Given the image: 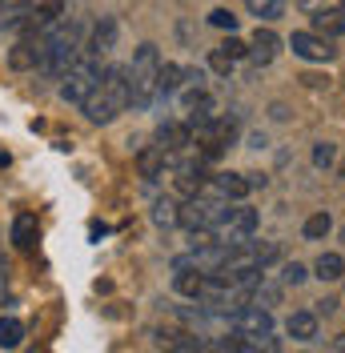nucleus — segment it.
<instances>
[{
    "mask_svg": "<svg viewBox=\"0 0 345 353\" xmlns=\"http://www.w3.org/2000/svg\"><path fill=\"white\" fill-rule=\"evenodd\" d=\"M44 48H48V32H32V37H17L12 52H8V65L17 72H28V68H41Z\"/></svg>",
    "mask_w": 345,
    "mask_h": 353,
    "instance_id": "7",
    "label": "nucleus"
},
{
    "mask_svg": "<svg viewBox=\"0 0 345 353\" xmlns=\"http://www.w3.org/2000/svg\"><path fill=\"white\" fill-rule=\"evenodd\" d=\"M313 32L317 37H345V8H317L313 12Z\"/></svg>",
    "mask_w": 345,
    "mask_h": 353,
    "instance_id": "13",
    "label": "nucleus"
},
{
    "mask_svg": "<svg viewBox=\"0 0 345 353\" xmlns=\"http://www.w3.org/2000/svg\"><path fill=\"white\" fill-rule=\"evenodd\" d=\"M333 350H337V353H345V333H337V337H333Z\"/></svg>",
    "mask_w": 345,
    "mask_h": 353,
    "instance_id": "32",
    "label": "nucleus"
},
{
    "mask_svg": "<svg viewBox=\"0 0 345 353\" xmlns=\"http://www.w3.org/2000/svg\"><path fill=\"white\" fill-rule=\"evenodd\" d=\"M333 161H337V149H333L329 141L313 145V165H317V169H333Z\"/></svg>",
    "mask_w": 345,
    "mask_h": 353,
    "instance_id": "27",
    "label": "nucleus"
},
{
    "mask_svg": "<svg viewBox=\"0 0 345 353\" xmlns=\"http://www.w3.org/2000/svg\"><path fill=\"white\" fill-rule=\"evenodd\" d=\"M189 145H193V129H189L185 121H165V125H157V149L181 153V149H189Z\"/></svg>",
    "mask_w": 345,
    "mask_h": 353,
    "instance_id": "10",
    "label": "nucleus"
},
{
    "mask_svg": "<svg viewBox=\"0 0 345 353\" xmlns=\"http://www.w3.org/2000/svg\"><path fill=\"white\" fill-rule=\"evenodd\" d=\"M12 245L21 253H28L37 245V217L32 213H17V221H12Z\"/></svg>",
    "mask_w": 345,
    "mask_h": 353,
    "instance_id": "17",
    "label": "nucleus"
},
{
    "mask_svg": "<svg viewBox=\"0 0 345 353\" xmlns=\"http://www.w3.org/2000/svg\"><path fill=\"white\" fill-rule=\"evenodd\" d=\"M28 4H37V0H0L4 12H8V8H28Z\"/></svg>",
    "mask_w": 345,
    "mask_h": 353,
    "instance_id": "30",
    "label": "nucleus"
},
{
    "mask_svg": "<svg viewBox=\"0 0 345 353\" xmlns=\"http://www.w3.org/2000/svg\"><path fill=\"white\" fill-rule=\"evenodd\" d=\"M81 24L77 21H61L57 28H48V48H44V61H41V72L48 81H61L68 68L81 61Z\"/></svg>",
    "mask_w": 345,
    "mask_h": 353,
    "instance_id": "2",
    "label": "nucleus"
},
{
    "mask_svg": "<svg viewBox=\"0 0 345 353\" xmlns=\"http://www.w3.org/2000/svg\"><path fill=\"white\" fill-rule=\"evenodd\" d=\"M101 61L97 57H88V52H81V61L68 68L65 77H61V101H68V105H81L88 92H92V85L101 81Z\"/></svg>",
    "mask_w": 345,
    "mask_h": 353,
    "instance_id": "5",
    "label": "nucleus"
},
{
    "mask_svg": "<svg viewBox=\"0 0 345 353\" xmlns=\"http://www.w3.org/2000/svg\"><path fill=\"white\" fill-rule=\"evenodd\" d=\"M209 24L221 28V32H233V28H237V17H233V8H213V12H209Z\"/></svg>",
    "mask_w": 345,
    "mask_h": 353,
    "instance_id": "26",
    "label": "nucleus"
},
{
    "mask_svg": "<svg viewBox=\"0 0 345 353\" xmlns=\"http://www.w3.org/2000/svg\"><path fill=\"white\" fill-rule=\"evenodd\" d=\"M281 281H285V285H305V281H309V269H305L302 261H289L281 269Z\"/></svg>",
    "mask_w": 345,
    "mask_h": 353,
    "instance_id": "25",
    "label": "nucleus"
},
{
    "mask_svg": "<svg viewBox=\"0 0 345 353\" xmlns=\"http://www.w3.org/2000/svg\"><path fill=\"white\" fill-rule=\"evenodd\" d=\"M221 52H225V57H233V61H245V57H249V44L241 41V37H233V32H229V41L221 44Z\"/></svg>",
    "mask_w": 345,
    "mask_h": 353,
    "instance_id": "28",
    "label": "nucleus"
},
{
    "mask_svg": "<svg viewBox=\"0 0 345 353\" xmlns=\"http://www.w3.org/2000/svg\"><path fill=\"white\" fill-rule=\"evenodd\" d=\"M217 193L225 201H245L253 193V181H249V173H221L217 176Z\"/></svg>",
    "mask_w": 345,
    "mask_h": 353,
    "instance_id": "15",
    "label": "nucleus"
},
{
    "mask_svg": "<svg viewBox=\"0 0 345 353\" xmlns=\"http://www.w3.org/2000/svg\"><path fill=\"white\" fill-rule=\"evenodd\" d=\"M342 176H345V165H342Z\"/></svg>",
    "mask_w": 345,
    "mask_h": 353,
    "instance_id": "34",
    "label": "nucleus"
},
{
    "mask_svg": "<svg viewBox=\"0 0 345 353\" xmlns=\"http://www.w3.org/2000/svg\"><path fill=\"white\" fill-rule=\"evenodd\" d=\"M157 68H161V52L157 44H141L132 52V65H125L129 77V105L132 109H149L157 101Z\"/></svg>",
    "mask_w": 345,
    "mask_h": 353,
    "instance_id": "4",
    "label": "nucleus"
},
{
    "mask_svg": "<svg viewBox=\"0 0 345 353\" xmlns=\"http://www.w3.org/2000/svg\"><path fill=\"white\" fill-rule=\"evenodd\" d=\"M289 48H293L302 61H322V65L337 57L333 41H329V37H317V32H293V37H289Z\"/></svg>",
    "mask_w": 345,
    "mask_h": 353,
    "instance_id": "8",
    "label": "nucleus"
},
{
    "mask_svg": "<svg viewBox=\"0 0 345 353\" xmlns=\"http://www.w3.org/2000/svg\"><path fill=\"white\" fill-rule=\"evenodd\" d=\"M245 8L257 17V21H277L285 12V0H245Z\"/></svg>",
    "mask_w": 345,
    "mask_h": 353,
    "instance_id": "22",
    "label": "nucleus"
},
{
    "mask_svg": "<svg viewBox=\"0 0 345 353\" xmlns=\"http://www.w3.org/2000/svg\"><path fill=\"white\" fill-rule=\"evenodd\" d=\"M177 92H181V65L161 61V68H157V101L161 97H177Z\"/></svg>",
    "mask_w": 345,
    "mask_h": 353,
    "instance_id": "18",
    "label": "nucleus"
},
{
    "mask_svg": "<svg viewBox=\"0 0 345 353\" xmlns=\"http://www.w3.org/2000/svg\"><path fill=\"white\" fill-rule=\"evenodd\" d=\"M117 32H121V28H117V17H101V21L88 28L85 52H88V57H97V61H101V57H108V52L117 48Z\"/></svg>",
    "mask_w": 345,
    "mask_h": 353,
    "instance_id": "9",
    "label": "nucleus"
},
{
    "mask_svg": "<svg viewBox=\"0 0 345 353\" xmlns=\"http://www.w3.org/2000/svg\"><path fill=\"white\" fill-rule=\"evenodd\" d=\"M24 341V325L17 317H0V350H17Z\"/></svg>",
    "mask_w": 345,
    "mask_h": 353,
    "instance_id": "21",
    "label": "nucleus"
},
{
    "mask_svg": "<svg viewBox=\"0 0 345 353\" xmlns=\"http://www.w3.org/2000/svg\"><path fill=\"white\" fill-rule=\"evenodd\" d=\"M165 165H169V153H165V149H157V145H149V149H137V169H141V176H145V181L165 176Z\"/></svg>",
    "mask_w": 345,
    "mask_h": 353,
    "instance_id": "14",
    "label": "nucleus"
},
{
    "mask_svg": "<svg viewBox=\"0 0 345 353\" xmlns=\"http://www.w3.org/2000/svg\"><path fill=\"white\" fill-rule=\"evenodd\" d=\"M233 65H237V61H233V57H225L221 48H213V52H209V68H213V72H221V77H229V72H233Z\"/></svg>",
    "mask_w": 345,
    "mask_h": 353,
    "instance_id": "29",
    "label": "nucleus"
},
{
    "mask_svg": "<svg viewBox=\"0 0 345 353\" xmlns=\"http://www.w3.org/2000/svg\"><path fill=\"white\" fill-rule=\"evenodd\" d=\"M337 8H345V0H342V4H337Z\"/></svg>",
    "mask_w": 345,
    "mask_h": 353,
    "instance_id": "33",
    "label": "nucleus"
},
{
    "mask_svg": "<svg viewBox=\"0 0 345 353\" xmlns=\"http://www.w3.org/2000/svg\"><path fill=\"white\" fill-rule=\"evenodd\" d=\"M277 48H281L277 32H273V28H257L253 41H249V61H253V65H273Z\"/></svg>",
    "mask_w": 345,
    "mask_h": 353,
    "instance_id": "11",
    "label": "nucleus"
},
{
    "mask_svg": "<svg viewBox=\"0 0 345 353\" xmlns=\"http://www.w3.org/2000/svg\"><path fill=\"white\" fill-rule=\"evenodd\" d=\"M152 221H157L161 229H172V225H177V201H172V197H161L157 205H152Z\"/></svg>",
    "mask_w": 345,
    "mask_h": 353,
    "instance_id": "23",
    "label": "nucleus"
},
{
    "mask_svg": "<svg viewBox=\"0 0 345 353\" xmlns=\"http://www.w3.org/2000/svg\"><path fill=\"white\" fill-rule=\"evenodd\" d=\"M68 17V4L65 0H37L28 8H8L0 28L12 32V37H32V32H48Z\"/></svg>",
    "mask_w": 345,
    "mask_h": 353,
    "instance_id": "3",
    "label": "nucleus"
},
{
    "mask_svg": "<svg viewBox=\"0 0 345 353\" xmlns=\"http://www.w3.org/2000/svg\"><path fill=\"white\" fill-rule=\"evenodd\" d=\"M342 273H345L342 253H322V257H317V265H313V277H322V281H337Z\"/></svg>",
    "mask_w": 345,
    "mask_h": 353,
    "instance_id": "20",
    "label": "nucleus"
},
{
    "mask_svg": "<svg viewBox=\"0 0 345 353\" xmlns=\"http://www.w3.org/2000/svg\"><path fill=\"white\" fill-rule=\"evenodd\" d=\"M157 345L165 353H205V341L197 333H185V330H165L157 337Z\"/></svg>",
    "mask_w": 345,
    "mask_h": 353,
    "instance_id": "12",
    "label": "nucleus"
},
{
    "mask_svg": "<svg viewBox=\"0 0 345 353\" xmlns=\"http://www.w3.org/2000/svg\"><path fill=\"white\" fill-rule=\"evenodd\" d=\"M285 330H289V337H297V341H313V337H317V313H313V309H297V313H289Z\"/></svg>",
    "mask_w": 345,
    "mask_h": 353,
    "instance_id": "16",
    "label": "nucleus"
},
{
    "mask_svg": "<svg viewBox=\"0 0 345 353\" xmlns=\"http://www.w3.org/2000/svg\"><path fill=\"white\" fill-rule=\"evenodd\" d=\"M233 333L245 337V345L249 350H257L261 341L273 333V313L261 305H237L233 309Z\"/></svg>",
    "mask_w": 345,
    "mask_h": 353,
    "instance_id": "6",
    "label": "nucleus"
},
{
    "mask_svg": "<svg viewBox=\"0 0 345 353\" xmlns=\"http://www.w3.org/2000/svg\"><path fill=\"white\" fill-rule=\"evenodd\" d=\"M329 229H333V217H329V213H313V217L305 221V237H309V241H322Z\"/></svg>",
    "mask_w": 345,
    "mask_h": 353,
    "instance_id": "24",
    "label": "nucleus"
},
{
    "mask_svg": "<svg viewBox=\"0 0 345 353\" xmlns=\"http://www.w3.org/2000/svg\"><path fill=\"white\" fill-rule=\"evenodd\" d=\"M333 309H337V301H333V297H329V301H317V313H325V317H329Z\"/></svg>",
    "mask_w": 345,
    "mask_h": 353,
    "instance_id": "31",
    "label": "nucleus"
},
{
    "mask_svg": "<svg viewBox=\"0 0 345 353\" xmlns=\"http://www.w3.org/2000/svg\"><path fill=\"white\" fill-rule=\"evenodd\" d=\"M81 109L92 125H112L121 112L129 109V77H125V65H108L101 72V81L92 85L85 101H81Z\"/></svg>",
    "mask_w": 345,
    "mask_h": 353,
    "instance_id": "1",
    "label": "nucleus"
},
{
    "mask_svg": "<svg viewBox=\"0 0 345 353\" xmlns=\"http://www.w3.org/2000/svg\"><path fill=\"white\" fill-rule=\"evenodd\" d=\"M172 285H177V293H181V297H205V273H201V269H185V273H177V281H172Z\"/></svg>",
    "mask_w": 345,
    "mask_h": 353,
    "instance_id": "19",
    "label": "nucleus"
}]
</instances>
